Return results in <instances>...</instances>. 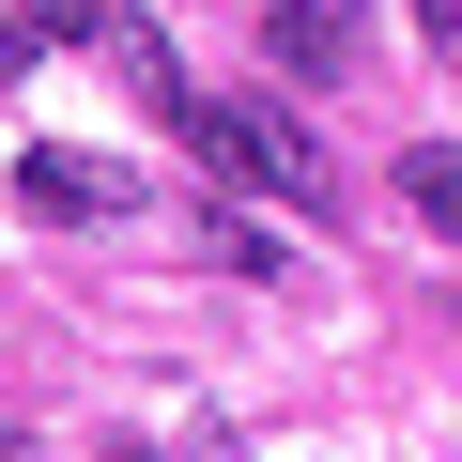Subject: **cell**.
<instances>
[{
    "mask_svg": "<svg viewBox=\"0 0 462 462\" xmlns=\"http://www.w3.org/2000/svg\"><path fill=\"white\" fill-rule=\"evenodd\" d=\"M185 154H200V170H231V185H263V200H293V216H339V154H324L278 93L200 108V124H185Z\"/></svg>",
    "mask_w": 462,
    "mask_h": 462,
    "instance_id": "cell-1",
    "label": "cell"
},
{
    "mask_svg": "<svg viewBox=\"0 0 462 462\" xmlns=\"http://www.w3.org/2000/svg\"><path fill=\"white\" fill-rule=\"evenodd\" d=\"M263 62L278 78H355L370 62V16H355V0H278V16H263Z\"/></svg>",
    "mask_w": 462,
    "mask_h": 462,
    "instance_id": "cell-2",
    "label": "cell"
},
{
    "mask_svg": "<svg viewBox=\"0 0 462 462\" xmlns=\"http://www.w3.org/2000/svg\"><path fill=\"white\" fill-rule=\"evenodd\" d=\"M16 185H32L47 216H139V170H124V154H78V139H32Z\"/></svg>",
    "mask_w": 462,
    "mask_h": 462,
    "instance_id": "cell-3",
    "label": "cell"
},
{
    "mask_svg": "<svg viewBox=\"0 0 462 462\" xmlns=\"http://www.w3.org/2000/svg\"><path fill=\"white\" fill-rule=\"evenodd\" d=\"M401 216H416V231H462V139L401 154Z\"/></svg>",
    "mask_w": 462,
    "mask_h": 462,
    "instance_id": "cell-4",
    "label": "cell"
},
{
    "mask_svg": "<svg viewBox=\"0 0 462 462\" xmlns=\"http://www.w3.org/2000/svg\"><path fill=\"white\" fill-rule=\"evenodd\" d=\"M416 32H431V47H447V62H462V0H416Z\"/></svg>",
    "mask_w": 462,
    "mask_h": 462,
    "instance_id": "cell-5",
    "label": "cell"
},
{
    "mask_svg": "<svg viewBox=\"0 0 462 462\" xmlns=\"http://www.w3.org/2000/svg\"><path fill=\"white\" fill-rule=\"evenodd\" d=\"M32 16H47V32H108V16H93V0H32Z\"/></svg>",
    "mask_w": 462,
    "mask_h": 462,
    "instance_id": "cell-6",
    "label": "cell"
},
{
    "mask_svg": "<svg viewBox=\"0 0 462 462\" xmlns=\"http://www.w3.org/2000/svg\"><path fill=\"white\" fill-rule=\"evenodd\" d=\"M0 462H32V431H16V416H0Z\"/></svg>",
    "mask_w": 462,
    "mask_h": 462,
    "instance_id": "cell-7",
    "label": "cell"
}]
</instances>
